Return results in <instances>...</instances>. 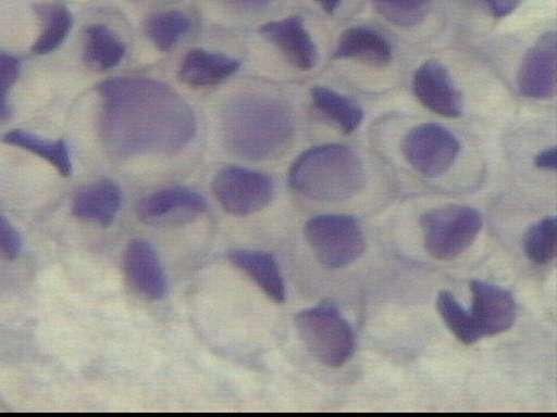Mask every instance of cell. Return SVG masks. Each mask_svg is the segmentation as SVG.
<instances>
[{
	"instance_id": "obj_5",
	"label": "cell",
	"mask_w": 557,
	"mask_h": 417,
	"mask_svg": "<svg viewBox=\"0 0 557 417\" xmlns=\"http://www.w3.org/2000/svg\"><path fill=\"white\" fill-rule=\"evenodd\" d=\"M420 224L430 256L450 261L472 245L481 233L483 219L476 208L448 204L424 213Z\"/></svg>"
},
{
	"instance_id": "obj_28",
	"label": "cell",
	"mask_w": 557,
	"mask_h": 417,
	"mask_svg": "<svg viewBox=\"0 0 557 417\" xmlns=\"http://www.w3.org/2000/svg\"><path fill=\"white\" fill-rule=\"evenodd\" d=\"M22 250L20 232L13 228L11 222L0 213V256L4 260H15Z\"/></svg>"
},
{
	"instance_id": "obj_2",
	"label": "cell",
	"mask_w": 557,
	"mask_h": 417,
	"mask_svg": "<svg viewBox=\"0 0 557 417\" xmlns=\"http://www.w3.org/2000/svg\"><path fill=\"white\" fill-rule=\"evenodd\" d=\"M222 129L234 154L247 160H269L289 143L292 117L276 100L239 98L226 108Z\"/></svg>"
},
{
	"instance_id": "obj_18",
	"label": "cell",
	"mask_w": 557,
	"mask_h": 417,
	"mask_svg": "<svg viewBox=\"0 0 557 417\" xmlns=\"http://www.w3.org/2000/svg\"><path fill=\"white\" fill-rule=\"evenodd\" d=\"M231 263L246 273L270 299L276 303L286 300V287L277 261L268 252L233 250L228 254Z\"/></svg>"
},
{
	"instance_id": "obj_22",
	"label": "cell",
	"mask_w": 557,
	"mask_h": 417,
	"mask_svg": "<svg viewBox=\"0 0 557 417\" xmlns=\"http://www.w3.org/2000/svg\"><path fill=\"white\" fill-rule=\"evenodd\" d=\"M3 142L33 152L39 159L51 164L63 177H69L72 174V159H70L69 146L64 139L48 141V139L26 132V130L13 129L4 134Z\"/></svg>"
},
{
	"instance_id": "obj_27",
	"label": "cell",
	"mask_w": 557,
	"mask_h": 417,
	"mask_svg": "<svg viewBox=\"0 0 557 417\" xmlns=\"http://www.w3.org/2000/svg\"><path fill=\"white\" fill-rule=\"evenodd\" d=\"M21 63L16 56L0 52V122L7 121L11 115L8 94L11 87L20 77Z\"/></svg>"
},
{
	"instance_id": "obj_10",
	"label": "cell",
	"mask_w": 557,
	"mask_h": 417,
	"mask_svg": "<svg viewBox=\"0 0 557 417\" xmlns=\"http://www.w3.org/2000/svg\"><path fill=\"white\" fill-rule=\"evenodd\" d=\"M413 93L429 111L444 117H459L463 112L460 91L448 70L437 60L422 63L413 74Z\"/></svg>"
},
{
	"instance_id": "obj_14",
	"label": "cell",
	"mask_w": 557,
	"mask_h": 417,
	"mask_svg": "<svg viewBox=\"0 0 557 417\" xmlns=\"http://www.w3.org/2000/svg\"><path fill=\"white\" fill-rule=\"evenodd\" d=\"M261 37L268 39L281 50L287 63L299 70H311L318 63V50L312 41L304 20L300 16H289L285 20L269 22L259 29Z\"/></svg>"
},
{
	"instance_id": "obj_26",
	"label": "cell",
	"mask_w": 557,
	"mask_h": 417,
	"mask_svg": "<svg viewBox=\"0 0 557 417\" xmlns=\"http://www.w3.org/2000/svg\"><path fill=\"white\" fill-rule=\"evenodd\" d=\"M527 256L534 264L546 265L556 256V219L546 217L531 226L524 239Z\"/></svg>"
},
{
	"instance_id": "obj_19",
	"label": "cell",
	"mask_w": 557,
	"mask_h": 417,
	"mask_svg": "<svg viewBox=\"0 0 557 417\" xmlns=\"http://www.w3.org/2000/svg\"><path fill=\"white\" fill-rule=\"evenodd\" d=\"M85 60L89 67L108 72L116 67L125 55L124 42L111 28L102 24L86 26Z\"/></svg>"
},
{
	"instance_id": "obj_23",
	"label": "cell",
	"mask_w": 557,
	"mask_h": 417,
	"mask_svg": "<svg viewBox=\"0 0 557 417\" xmlns=\"http://www.w3.org/2000/svg\"><path fill=\"white\" fill-rule=\"evenodd\" d=\"M437 308L444 324L447 325L450 332L455 334L461 343H465V345H473L479 339L483 338L476 321L473 319L472 313L466 312L450 291H440Z\"/></svg>"
},
{
	"instance_id": "obj_16",
	"label": "cell",
	"mask_w": 557,
	"mask_h": 417,
	"mask_svg": "<svg viewBox=\"0 0 557 417\" xmlns=\"http://www.w3.org/2000/svg\"><path fill=\"white\" fill-rule=\"evenodd\" d=\"M238 70L239 61L228 55L191 50L183 59L177 77L185 85L200 89V87L215 86L226 80Z\"/></svg>"
},
{
	"instance_id": "obj_7",
	"label": "cell",
	"mask_w": 557,
	"mask_h": 417,
	"mask_svg": "<svg viewBox=\"0 0 557 417\" xmlns=\"http://www.w3.org/2000/svg\"><path fill=\"white\" fill-rule=\"evenodd\" d=\"M218 203L230 215L244 217L263 211L272 202L274 185L272 178L250 168H222L212 182Z\"/></svg>"
},
{
	"instance_id": "obj_12",
	"label": "cell",
	"mask_w": 557,
	"mask_h": 417,
	"mask_svg": "<svg viewBox=\"0 0 557 417\" xmlns=\"http://www.w3.org/2000/svg\"><path fill=\"white\" fill-rule=\"evenodd\" d=\"M472 316L482 337H495L512 328L517 317L513 295L503 287L482 280L470 281Z\"/></svg>"
},
{
	"instance_id": "obj_8",
	"label": "cell",
	"mask_w": 557,
	"mask_h": 417,
	"mask_svg": "<svg viewBox=\"0 0 557 417\" xmlns=\"http://www.w3.org/2000/svg\"><path fill=\"white\" fill-rule=\"evenodd\" d=\"M460 148L459 139L450 130L435 124L416 126L400 143L408 164L426 177L447 173L459 156Z\"/></svg>"
},
{
	"instance_id": "obj_20",
	"label": "cell",
	"mask_w": 557,
	"mask_h": 417,
	"mask_svg": "<svg viewBox=\"0 0 557 417\" xmlns=\"http://www.w3.org/2000/svg\"><path fill=\"white\" fill-rule=\"evenodd\" d=\"M311 98L318 111L333 121L344 134H352L363 122L364 112L355 100L324 86H313Z\"/></svg>"
},
{
	"instance_id": "obj_1",
	"label": "cell",
	"mask_w": 557,
	"mask_h": 417,
	"mask_svg": "<svg viewBox=\"0 0 557 417\" xmlns=\"http://www.w3.org/2000/svg\"><path fill=\"white\" fill-rule=\"evenodd\" d=\"M102 135L116 156L176 152L195 137L189 104L169 86L143 78H112L98 86Z\"/></svg>"
},
{
	"instance_id": "obj_24",
	"label": "cell",
	"mask_w": 557,
	"mask_h": 417,
	"mask_svg": "<svg viewBox=\"0 0 557 417\" xmlns=\"http://www.w3.org/2000/svg\"><path fill=\"white\" fill-rule=\"evenodd\" d=\"M190 22L177 11L160 12L147 22V34L160 51L168 52L189 29Z\"/></svg>"
},
{
	"instance_id": "obj_21",
	"label": "cell",
	"mask_w": 557,
	"mask_h": 417,
	"mask_svg": "<svg viewBox=\"0 0 557 417\" xmlns=\"http://www.w3.org/2000/svg\"><path fill=\"white\" fill-rule=\"evenodd\" d=\"M41 21V35L34 42L33 52L37 55L50 54L65 41L73 26V16L64 4L55 2L37 3L34 7Z\"/></svg>"
},
{
	"instance_id": "obj_15",
	"label": "cell",
	"mask_w": 557,
	"mask_h": 417,
	"mask_svg": "<svg viewBox=\"0 0 557 417\" xmlns=\"http://www.w3.org/2000/svg\"><path fill=\"white\" fill-rule=\"evenodd\" d=\"M122 206V191L109 178L91 182L78 190L72 203L73 216L100 226H111Z\"/></svg>"
},
{
	"instance_id": "obj_25",
	"label": "cell",
	"mask_w": 557,
	"mask_h": 417,
	"mask_svg": "<svg viewBox=\"0 0 557 417\" xmlns=\"http://www.w3.org/2000/svg\"><path fill=\"white\" fill-rule=\"evenodd\" d=\"M434 0H373L374 8L386 21L403 28L421 24L429 16Z\"/></svg>"
},
{
	"instance_id": "obj_9",
	"label": "cell",
	"mask_w": 557,
	"mask_h": 417,
	"mask_svg": "<svg viewBox=\"0 0 557 417\" xmlns=\"http://www.w3.org/2000/svg\"><path fill=\"white\" fill-rule=\"evenodd\" d=\"M137 217L156 228H173L189 224L207 212V202L198 191L183 186L152 191L137 204Z\"/></svg>"
},
{
	"instance_id": "obj_31",
	"label": "cell",
	"mask_w": 557,
	"mask_h": 417,
	"mask_svg": "<svg viewBox=\"0 0 557 417\" xmlns=\"http://www.w3.org/2000/svg\"><path fill=\"white\" fill-rule=\"evenodd\" d=\"M222 2L239 9H257L264 7L270 0H222Z\"/></svg>"
},
{
	"instance_id": "obj_32",
	"label": "cell",
	"mask_w": 557,
	"mask_h": 417,
	"mask_svg": "<svg viewBox=\"0 0 557 417\" xmlns=\"http://www.w3.org/2000/svg\"><path fill=\"white\" fill-rule=\"evenodd\" d=\"M317 2L320 3L322 11L330 13V15H333V13L337 11L339 3H342V0H317Z\"/></svg>"
},
{
	"instance_id": "obj_3",
	"label": "cell",
	"mask_w": 557,
	"mask_h": 417,
	"mask_svg": "<svg viewBox=\"0 0 557 417\" xmlns=\"http://www.w3.org/2000/svg\"><path fill=\"white\" fill-rule=\"evenodd\" d=\"M289 182L305 198L343 202L363 189L366 172L355 151L329 143L299 155L289 169Z\"/></svg>"
},
{
	"instance_id": "obj_11",
	"label": "cell",
	"mask_w": 557,
	"mask_h": 417,
	"mask_svg": "<svg viewBox=\"0 0 557 417\" xmlns=\"http://www.w3.org/2000/svg\"><path fill=\"white\" fill-rule=\"evenodd\" d=\"M518 90L530 99H550L556 93V34L546 33L522 60Z\"/></svg>"
},
{
	"instance_id": "obj_29",
	"label": "cell",
	"mask_w": 557,
	"mask_h": 417,
	"mask_svg": "<svg viewBox=\"0 0 557 417\" xmlns=\"http://www.w3.org/2000/svg\"><path fill=\"white\" fill-rule=\"evenodd\" d=\"M485 7L490 9L491 15L496 20H503V17L511 15L522 0H482Z\"/></svg>"
},
{
	"instance_id": "obj_4",
	"label": "cell",
	"mask_w": 557,
	"mask_h": 417,
	"mask_svg": "<svg viewBox=\"0 0 557 417\" xmlns=\"http://www.w3.org/2000/svg\"><path fill=\"white\" fill-rule=\"evenodd\" d=\"M295 326L313 358L326 367H342L355 354V332L334 303L322 302L299 312Z\"/></svg>"
},
{
	"instance_id": "obj_30",
	"label": "cell",
	"mask_w": 557,
	"mask_h": 417,
	"mask_svg": "<svg viewBox=\"0 0 557 417\" xmlns=\"http://www.w3.org/2000/svg\"><path fill=\"white\" fill-rule=\"evenodd\" d=\"M534 164L537 165L539 168L550 169V172H553V169L556 168V148L540 152L534 159Z\"/></svg>"
},
{
	"instance_id": "obj_17",
	"label": "cell",
	"mask_w": 557,
	"mask_h": 417,
	"mask_svg": "<svg viewBox=\"0 0 557 417\" xmlns=\"http://www.w3.org/2000/svg\"><path fill=\"white\" fill-rule=\"evenodd\" d=\"M335 59L357 60L370 67H386L394 59L391 43L376 30L369 28H348L339 37Z\"/></svg>"
},
{
	"instance_id": "obj_6",
	"label": "cell",
	"mask_w": 557,
	"mask_h": 417,
	"mask_svg": "<svg viewBox=\"0 0 557 417\" xmlns=\"http://www.w3.org/2000/svg\"><path fill=\"white\" fill-rule=\"evenodd\" d=\"M305 238L326 268H342L359 260L366 238L359 222L348 215H321L305 225Z\"/></svg>"
},
{
	"instance_id": "obj_13",
	"label": "cell",
	"mask_w": 557,
	"mask_h": 417,
	"mask_svg": "<svg viewBox=\"0 0 557 417\" xmlns=\"http://www.w3.org/2000/svg\"><path fill=\"white\" fill-rule=\"evenodd\" d=\"M124 271L131 286L148 300H161L168 294L169 285L163 264L154 247L146 241H133L124 252Z\"/></svg>"
}]
</instances>
